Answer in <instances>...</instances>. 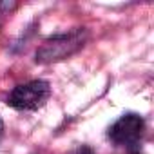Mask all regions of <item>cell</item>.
I'll use <instances>...</instances> for the list:
<instances>
[{"instance_id":"obj_1","label":"cell","mask_w":154,"mask_h":154,"mask_svg":"<svg viewBox=\"0 0 154 154\" xmlns=\"http://www.w3.org/2000/svg\"><path fill=\"white\" fill-rule=\"evenodd\" d=\"M87 40H89V31L85 27H76L69 33L54 35L36 49L35 60L36 63H53L65 60L67 56L78 53Z\"/></svg>"},{"instance_id":"obj_2","label":"cell","mask_w":154,"mask_h":154,"mask_svg":"<svg viewBox=\"0 0 154 154\" xmlns=\"http://www.w3.org/2000/svg\"><path fill=\"white\" fill-rule=\"evenodd\" d=\"M49 96L51 85L45 80H31L13 89L8 98V103L17 111H36L49 100Z\"/></svg>"},{"instance_id":"obj_3","label":"cell","mask_w":154,"mask_h":154,"mask_svg":"<svg viewBox=\"0 0 154 154\" xmlns=\"http://www.w3.org/2000/svg\"><path fill=\"white\" fill-rule=\"evenodd\" d=\"M145 131V120L136 114V112H127L123 116H120L111 127H109V140L114 145L120 147H134Z\"/></svg>"},{"instance_id":"obj_4","label":"cell","mask_w":154,"mask_h":154,"mask_svg":"<svg viewBox=\"0 0 154 154\" xmlns=\"http://www.w3.org/2000/svg\"><path fill=\"white\" fill-rule=\"evenodd\" d=\"M2 129H4V125H2V120H0V134H2Z\"/></svg>"},{"instance_id":"obj_5","label":"cell","mask_w":154,"mask_h":154,"mask_svg":"<svg viewBox=\"0 0 154 154\" xmlns=\"http://www.w3.org/2000/svg\"><path fill=\"white\" fill-rule=\"evenodd\" d=\"M134 154H140V152H134Z\"/></svg>"}]
</instances>
